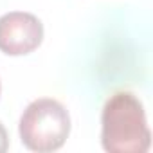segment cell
<instances>
[{
  "label": "cell",
  "instance_id": "cell-3",
  "mask_svg": "<svg viewBox=\"0 0 153 153\" xmlns=\"http://www.w3.org/2000/svg\"><path fill=\"white\" fill-rule=\"evenodd\" d=\"M43 42L42 20L27 11H11L0 16V51L7 56H25Z\"/></svg>",
  "mask_w": 153,
  "mask_h": 153
},
{
  "label": "cell",
  "instance_id": "cell-4",
  "mask_svg": "<svg viewBox=\"0 0 153 153\" xmlns=\"http://www.w3.org/2000/svg\"><path fill=\"white\" fill-rule=\"evenodd\" d=\"M9 148V137H7V130L6 126L2 124V121H0V153L7 151Z\"/></svg>",
  "mask_w": 153,
  "mask_h": 153
},
{
  "label": "cell",
  "instance_id": "cell-1",
  "mask_svg": "<svg viewBox=\"0 0 153 153\" xmlns=\"http://www.w3.org/2000/svg\"><path fill=\"white\" fill-rule=\"evenodd\" d=\"M101 146L110 153H144L151 146V131L140 99L121 90L112 94L101 112Z\"/></svg>",
  "mask_w": 153,
  "mask_h": 153
},
{
  "label": "cell",
  "instance_id": "cell-2",
  "mask_svg": "<svg viewBox=\"0 0 153 153\" xmlns=\"http://www.w3.org/2000/svg\"><path fill=\"white\" fill-rule=\"evenodd\" d=\"M18 133L22 144L31 151H56L70 135L68 110L52 97L34 99L20 117Z\"/></svg>",
  "mask_w": 153,
  "mask_h": 153
},
{
  "label": "cell",
  "instance_id": "cell-5",
  "mask_svg": "<svg viewBox=\"0 0 153 153\" xmlns=\"http://www.w3.org/2000/svg\"><path fill=\"white\" fill-rule=\"evenodd\" d=\"M0 92H2V83H0Z\"/></svg>",
  "mask_w": 153,
  "mask_h": 153
}]
</instances>
